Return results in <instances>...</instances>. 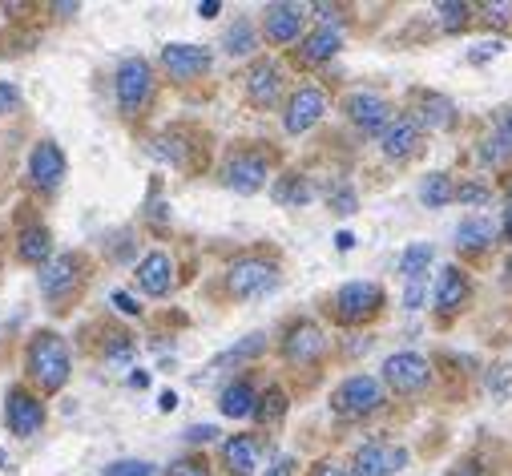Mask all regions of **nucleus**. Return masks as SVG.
Here are the masks:
<instances>
[{"instance_id": "nucleus-1", "label": "nucleus", "mask_w": 512, "mask_h": 476, "mask_svg": "<svg viewBox=\"0 0 512 476\" xmlns=\"http://www.w3.org/2000/svg\"><path fill=\"white\" fill-rule=\"evenodd\" d=\"M29 376L45 388V392H61L69 380V347L57 331H41L29 343Z\"/></svg>"}, {"instance_id": "nucleus-2", "label": "nucleus", "mask_w": 512, "mask_h": 476, "mask_svg": "<svg viewBox=\"0 0 512 476\" xmlns=\"http://www.w3.org/2000/svg\"><path fill=\"white\" fill-rule=\"evenodd\" d=\"M113 89H117V105H121V113H125V117H134V113L150 101V93H154V69H150V61H146V57H125L121 69H117Z\"/></svg>"}, {"instance_id": "nucleus-3", "label": "nucleus", "mask_w": 512, "mask_h": 476, "mask_svg": "<svg viewBox=\"0 0 512 476\" xmlns=\"http://www.w3.org/2000/svg\"><path fill=\"white\" fill-rule=\"evenodd\" d=\"M383 404V384L375 376H351L335 388L331 396V408L335 416H347V420H359V416H371L375 408Z\"/></svg>"}, {"instance_id": "nucleus-4", "label": "nucleus", "mask_w": 512, "mask_h": 476, "mask_svg": "<svg viewBox=\"0 0 512 476\" xmlns=\"http://www.w3.org/2000/svg\"><path fill=\"white\" fill-rule=\"evenodd\" d=\"M226 287L234 299H254V295H267L279 287V267L267 259H238L226 271Z\"/></svg>"}, {"instance_id": "nucleus-5", "label": "nucleus", "mask_w": 512, "mask_h": 476, "mask_svg": "<svg viewBox=\"0 0 512 476\" xmlns=\"http://www.w3.org/2000/svg\"><path fill=\"white\" fill-rule=\"evenodd\" d=\"M383 380H388V388L400 392V396H416V392L428 388L432 368H428L424 355H416V351H396V355L383 360Z\"/></svg>"}, {"instance_id": "nucleus-6", "label": "nucleus", "mask_w": 512, "mask_h": 476, "mask_svg": "<svg viewBox=\"0 0 512 476\" xmlns=\"http://www.w3.org/2000/svg\"><path fill=\"white\" fill-rule=\"evenodd\" d=\"M408 468V448L388 444V440H371L355 452L351 460V476H396Z\"/></svg>"}, {"instance_id": "nucleus-7", "label": "nucleus", "mask_w": 512, "mask_h": 476, "mask_svg": "<svg viewBox=\"0 0 512 476\" xmlns=\"http://www.w3.org/2000/svg\"><path fill=\"white\" fill-rule=\"evenodd\" d=\"M5 420H9V432L13 436L33 440L45 428V404L29 388H9V396H5Z\"/></svg>"}, {"instance_id": "nucleus-8", "label": "nucleus", "mask_w": 512, "mask_h": 476, "mask_svg": "<svg viewBox=\"0 0 512 476\" xmlns=\"http://www.w3.org/2000/svg\"><path fill=\"white\" fill-rule=\"evenodd\" d=\"M383 307V291L375 283H347L335 291V315L343 323H363Z\"/></svg>"}, {"instance_id": "nucleus-9", "label": "nucleus", "mask_w": 512, "mask_h": 476, "mask_svg": "<svg viewBox=\"0 0 512 476\" xmlns=\"http://www.w3.org/2000/svg\"><path fill=\"white\" fill-rule=\"evenodd\" d=\"M267 174H271V166H267L263 154L242 150V154H234V158L226 162L222 182H226L234 194H254V190H263V186H267Z\"/></svg>"}, {"instance_id": "nucleus-10", "label": "nucleus", "mask_w": 512, "mask_h": 476, "mask_svg": "<svg viewBox=\"0 0 512 476\" xmlns=\"http://www.w3.org/2000/svg\"><path fill=\"white\" fill-rule=\"evenodd\" d=\"M343 109H347V117L363 130V134H383L388 130L396 117H392V105L383 101L379 93H351L347 101H343Z\"/></svg>"}, {"instance_id": "nucleus-11", "label": "nucleus", "mask_w": 512, "mask_h": 476, "mask_svg": "<svg viewBox=\"0 0 512 476\" xmlns=\"http://www.w3.org/2000/svg\"><path fill=\"white\" fill-rule=\"evenodd\" d=\"M323 113H327V97H323V89L303 85V89H295V93H291V101H287L283 126H287V134H307Z\"/></svg>"}, {"instance_id": "nucleus-12", "label": "nucleus", "mask_w": 512, "mask_h": 476, "mask_svg": "<svg viewBox=\"0 0 512 476\" xmlns=\"http://www.w3.org/2000/svg\"><path fill=\"white\" fill-rule=\"evenodd\" d=\"M327 351V339H323V331H319V323H311V319H303V323H295L291 331H287V339H283V355L291 364H315L319 355Z\"/></svg>"}, {"instance_id": "nucleus-13", "label": "nucleus", "mask_w": 512, "mask_h": 476, "mask_svg": "<svg viewBox=\"0 0 512 476\" xmlns=\"http://www.w3.org/2000/svg\"><path fill=\"white\" fill-rule=\"evenodd\" d=\"M81 271V259L77 255H57V259H49L45 267H41V295L45 299H53V303H61L73 287H77V275Z\"/></svg>"}, {"instance_id": "nucleus-14", "label": "nucleus", "mask_w": 512, "mask_h": 476, "mask_svg": "<svg viewBox=\"0 0 512 476\" xmlns=\"http://www.w3.org/2000/svg\"><path fill=\"white\" fill-rule=\"evenodd\" d=\"M162 65L174 81H194L210 69V53L202 45H166L162 49Z\"/></svg>"}, {"instance_id": "nucleus-15", "label": "nucleus", "mask_w": 512, "mask_h": 476, "mask_svg": "<svg viewBox=\"0 0 512 476\" xmlns=\"http://www.w3.org/2000/svg\"><path fill=\"white\" fill-rule=\"evenodd\" d=\"M279 93H283V69L275 65V61H254L250 69H246V97L254 101V105H275L279 101Z\"/></svg>"}, {"instance_id": "nucleus-16", "label": "nucleus", "mask_w": 512, "mask_h": 476, "mask_svg": "<svg viewBox=\"0 0 512 476\" xmlns=\"http://www.w3.org/2000/svg\"><path fill=\"white\" fill-rule=\"evenodd\" d=\"M420 138H424V130L412 122V117H396V122L379 134V150L388 154L392 162H404V158H412L420 150Z\"/></svg>"}, {"instance_id": "nucleus-17", "label": "nucleus", "mask_w": 512, "mask_h": 476, "mask_svg": "<svg viewBox=\"0 0 512 476\" xmlns=\"http://www.w3.org/2000/svg\"><path fill=\"white\" fill-rule=\"evenodd\" d=\"M303 29V5H267L263 13V33L271 45H291L299 41Z\"/></svg>"}, {"instance_id": "nucleus-18", "label": "nucleus", "mask_w": 512, "mask_h": 476, "mask_svg": "<svg viewBox=\"0 0 512 476\" xmlns=\"http://www.w3.org/2000/svg\"><path fill=\"white\" fill-rule=\"evenodd\" d=\"M29 174H33V182H37L41 190L61 186V178H65V154H61L53 142L33 146V154H29Z\"/></svg>"}, {"instance_id": "nucleus-19", "label": "nucleus", "mask_w": 512, "mask_h": 476, "mask_svg": "<svg viewBox=\"0 0 512 476\" xmlns=\"http://www.w3.org/2000/svg\"><path fill=\"white\" fill-rule=\"evenodd\" d=\"M138 287H142L146 295L162 299V295L174 287V263H170V255H162V251L146 255V259L138 263Z\"/></svg>"}, {"instance_id": "nucleus-20", "label": "nucleus", "mask_w": 512, "mask_h": 476, "mask_svg": "<svg viewBox=\"0 0 512 476\" xmlns=\"http://www.w3.org/2000/svg\"><path fill=\"white\" fill-rule=\"evenodd\" d=\"M222 456H226L230 476H250L254 468H259L263 444H259V436H230L226 448H222Z\"/></svg>"}, {"instance_id": "nucleus-21", "label": "nucleus", "mask_w": 512, "mask_h": 476, "mask_svg": "<svg viewBox=\"0 0 512 476\" xmlns=\"http://www.w3.org/2000/svg\"><path fill=\"white\" fill-rule=\"evenodd\" d=\"M464 299H468V275L460 267H444L436 279V311L452 315L464 307Z\"/></svg>"}, {"instance_id": "nucleus-22", "label": "nucleus", "mask_w": 512, "mask_h": 476, "mask_svg": "<svg viewBox=\"0 0 512 476\" xmlns=\"http://www.w3.org/2000/svg\"><path fill=\"white\" fill-rule=\"evenodd\" d=\"M416 101H420V109H416V117H412V122L424 130H448L452 126V101L448 97H440V93H416Z\"/></svg>"}, {"instance_id": "nucleus-23", "label": "nucleus", "mask_w": 512, "mask_h": 476, "mask_svg": "<svg viewBox=\"0 0 512 476\" xmlns=\"http://www.w3.org/2000/svg\"><path fill=\"white\" fill-rule=\"evenodd\" d=\"M218 408H222V416H230V420L254 416V408H259V392H254L250 380H234V384L218 396Z\"/></svg>"}, {"instance_id": "nucleus-24", "label": "nucleus", "mask_w": 512, "mask_h": 476, "mask_svg": "<svg viewBox=\"0 0 512 476\" xmlns=\"http://www.w3.org/2000/svg\"><path fill=\"white\" fill-rule=\"evenodd\" d=\"M492 238H496V222L484 214H472L456 226V247H464V251H484V247H492Z\"/></svg>"}, {"instance_id": "nucleus-25", "label": "nucleus", "mask_w": 512, "mask_h": 476, "mask_svg": "<svg viewBox=\"0 0 512 476\" xmlns=\"http://www.w3.org/2000/svg\"><path fill=\"white\" fill-rule=\"evenodd\" d=\"M49 255H53L49 230H45V226H25L21 238H17V259H21V263H33V267H45Z\"/></svg>"}, {"instance_id": "nucleus-26", "label": "nucleus", "mask_w": 512, "mask_h": 476, "mask_svg": "<svg viewBox=\"0 0 512 476\" xmlns=\"http://www.w3.org/2000/svg\"><path fill=\"white\" fill-rule=\"evenodd\" d=\"M343 49V37H339V29H331V25H323V29H315L307 41H303V49H299V57L307 61V65H319V61H331L335 53Z\"/></svg>"}, {"instance_id": "nucleus-27", "label": "nucleus", "mask_w": 512, "mask_h": 476, "mask_svg": "<svg viewBox=\"0 0 512 476\" xmlns=\"http://www.w3.org/2000/svg\"><path fill=\"white\" fill-rule=\"evenodd\" d=\"M432 259H436L432 243H412V247L400 255V275H404V279H424L428 267H432Z\"/></svg>"}, {"instance_id": "nucleus-28", "label": "nucleus", "mask_w": 512, "mask_h": 476, "mask_svg": "<svg viewBox=\"0 0 512 476\" xmlns=\"http://www.w3.org/2000/svg\"><path fill=\"white\" fill-rule=\"evenodd\" d=\"M420 198H424V206L440 210V206L456 202V186H452V178H448V174H428V178H424V186H420Z\"/></svg>"}, {"instance_id": "nucleus-29", "label": "nucleus", "mask_w": 512, "mask_h": 476, "mask_svg": "<svg viewBox=\"0 0 512 476\" xmlns=\"http://www.w3.org/2000/svg\"><path fill=\"white\" fill-rule=\"evenodd\" d=\"M254 416H259L263 424H279L287 416V392L283 388H267L259 396V408H254Z\"/></svg>"}, {"instance_id": "nucleus-30", "label": "nucleus", "mask_w": 512, "mask_h": 476, "mask_svg": "<svg viewBox=\"0 0 512 476\" xmlns=\"http://www.w3.org/2000/svg\"><path fill=\"white\" fill-rule=\"evenodd\" d=\"M222 45H226V53H230V57L250 53V49H254V29H250V21H234V25L226 29Z\"/></svg>"}, {"instance_id": "nucleus-31", "label": "nucleus", "mask_w": 512, "mask_h": 476, "mask_svg": "<svg viewBox=\"0 0 512 476\" xmlns=\"http://www.w3.org/2000/svg\"><path fill=\"white\" fill-rule=\"evenodd\" d=\"M275 198H279L283 206H303V202H311V186H307V178L291 174V178H283V182L275 186Z\"/></svg>"}, {"instance_id": "nucleus-32", "label": "nucleus", "mask_w": 512, "mask_h": 476, "mask_svg": "<svg viewBox=\"0 0 512 476\" xmlns=\"http://www.w3.org/2000/svg\"><path fill=\"white\" fill-rule=\"evenodd\" d=\"M436 13H440V25L448 29V33H456V29H464L468 25V5H460V0H444V5H436Z\"/></svg>"}, {"instance_id": "nucleus-33", "label": "nucleus", "mask_w": 512, "mask_h": 476, "mask_svg": "<svg viewBox=\"0 0 512 476\" xmlns=\"http://www.w3.org/2000/svg\"><path fill=\"white\" fill-rule=\"evenodd\" d=\"M150 472H154L150 460H113V464H105L101 476H150Z\"/></svg>"}, {"instance_id": "nucleus-34", "label": "nucleus", "mask_w": 512, "mask_h": 476, "mask_svg": "<svg viewBox=\"0 0 512 476\" xmlns=\"http://www.w3.org/2000/svg\"><path fill=\"white\" fill-rule=\"evenodd\" d=\"M259 351H263V335H250L246 343H238L226 355H218V364H238V360H250V355H259Z\"/></svg>"}, {"instance_id": "nucleus-35", "label": "nucleus", "mask_w": 512, "mask_h": 476, "mask_svg": "<svg viewBox=\"0 0 512 476\" xmlns=\"http://www.w3.org/2000/svg\"><path fill=\"white\" fill-rule=\"evenodd\" d=\"M492 198V190L484 186V182H464V186H456V202H464V206H484Z\"/></svg>"}, {"instance_id": "nucleus-36", "label": "nucleus", "mask_w": 512, "mask_h": 476, "mask_svg": "<svg viewBox=\"0 0 512 476\" xmlns=\"http://www.w3.org/2000/svg\"><path fill=\"white\" fill-rule=\"evenodd\" d=\"M480 13H484L488 25H512V5L508 0H488V5H480Z\"/></svg>"}, {"instance_id": "nucleus-37", "label": "nucleus", "mask_w": 512, "mask_h": 476, "mask_svg": "<svg viewBox=\"0 0 512 476\" xmlns=\"http://www.w3.org/2000/svg\"><path fill=\"white\" fill-rule=\"evenodd\" d=\"M327 202H331V210H335V214H355V206H359V198H355V190H351V186H335Z\"/></svg>"}, {"instance_id": "nucleus-38", "label": "nucleus", "mask_w": 512, "mask_h": 476, "mask_svg": "<svg viewBox=\"0 0 512 476\" xmlns=\"http://www.w3.org/2000/svg\"><path fill=\"white\" fill-rule=\"evenodd\" d=\"M500 53H504V41H480V45H472L468 61H472V65H484V61H492V57H500Z\"/></svg>"}, {"instance_id": "nucleus-39", "label": "nucleus", "mask_w": 512, "mask_h": 476, "mask_svg": "<svg viewBox=\"0 0 512 476\" xmlns=\"http://www.w3.org/2000/svg\"><path fill=\"white\" fill-rule=\"evenodd\" d=\"M424 295H428V275H424V279H408V291H404V307H408V311H420Z\"/></svg>"}, {"instance_id": "nucleus-40", "label": "nucleus", "mask_w": 512, "mask_h": 476, "mask_svg": "<svg viewBox=\"0 0 512 476\" xmlns=\"http://www.w3.org/2000/svg\"><path fill=\"white\" fill-rule=\"evenodd\" d=\"M166 476H210V468H206V460H174L166 468Z\"/></svg>"}, {"instance_id": "nucleus-41", "label": "nucleus", "mask_w": 512, "mask_h": 476, "mask_svg": "<svg viewBox=\"0 0 512 476\" xmlns=\"http://www.w3.org/2000/svg\"><path fill=\"white\" fill-rule=\"evenodd\" d=\"M496 142L512 154V109H500L496 113Z\"/></svg>"}, {"instance_id": "nucleus-42", "label": "nucleus", "mask_w": 512, "mask_h": 476, "mask_svg": "<svg viewBox=\"0 0 512 476\" xmlns=\"http://www.w3.org/2000/svg\"><path fill=\"white\" fill-rule=\"evenodd\" d=\"M17 101H21V89H17L13 81H0V117H5Z\"/></svg>"}, {"instance_id": "nucleus-43", "label": "nucleus", "mask_w": 512, "mask_h": 476, "mask_svg": "<svg viewBox=\"0 0 512 476\" xmlns=\"http://www.w3.org/2000/svg\"><path fill=\"white\" fill-rule=\"evenodd\" d=\"M218 436V428L214 424H202V428H186V440L190 444H206V440H214Z\"/></svg>"}, {"instance_id": "nucleus-44", "label": "nucleus", "mask_w": 512, "mask_h": 476, "mask_svg": "<svg viewBox=\"0 0 512 476\" xmlns=\"http://www.w3.org/2000/svg\"><path fill=\"white\" fill-rule=\"evenodd\" d=\"M113 303H117V311H125V315H138L142 307L134 303V295H125V291H113Z\"/></svg>"}, {"instance_id": "nucleus-45", "label": "nucleus", "mask_w": 512, "mask_h": 476, "mask_svg": "<svg viewBox=\"0 0 512 476\" xmlns=\"http://www.w3.org/2000/svg\"><path fill=\"white\" fill-rule=\"evenodd\" d=\"M504 154H508V150H504L496 138H488V142H484V150H480V158H484V162H500Z\"/></svg>"}, {"instance_id": "nucleus-46", "label": "nucleus", "mask_w": 512, "mask_h": 476, "mask_svg": "<svg viewBox=\"0 0 512 476\" xmlns=\"http://www.w3.org/2000/svg\"><path fill=\"white\" fill-rule=\"evenodd\" d=\"M267 476H295V460H291V456H279Z\"/></svg>"}, {"instance_id": "nucleus-47", "label": "nucleus", "mask_w": 512, "mask_h": 476, "mask_svg": "<svg viewBox=\"0 0 512 476\" xmlns=\"http://www.w3.org/2000/svg\"><path fill=\"white\" fill-rule=\"evenodd\" d=\"M311 476H351V468H339V464L323 460V464H315V472H311Z\"/></svg>"}, {"instance_id": "nucleus-48", "label": "nucleus", "mask_w": 512, "mask_h": 476, "mask_svg": "<svg viewBox=\"0 0 512 476\" xmlns=\"http://www.w3.org/2000/svg\"><path fill=\"white\" fill-rule=\"evenodd\" d=\"M488 384H492L496 396H504V392H508V372H504V368H492V380H488Z\"/></svg>"}, {"instance_id": "nucleus-49", "label": "nucleus", "mask_w": 512, "mask_h": 476, "mask_svg": "<svg viewBox=\"0 0 512 476\" xmlns=\"http://www.w3.org/2000/svg\"><path fill=\"white\" fill-rule=\"evenodd\" d=\"M335 247H339V251H351V247H355V234H351V230H339V234H335Z\"/></svg>"}, {"instance_id": "nucleus-50", "label": "nucleus", "mask_w": 512, "mask_h": 476, "mask_svg": "<svg viewBox=\"0 0 512 476\" xmlns=\"http://www.w3.org/2000/svg\"><path fill=\"white\" fill-rule=\"evenodd\" d=\"M218 0H202V5H198V17H218Z\"/></svg>"}, {"instance_id": "nucleus-51", "label": "nucleus", "mask_w": 512, "mask_h": 476, "mask_svg": "<svg viewBox=\"0 0 512 476\" xmlns=\"http://www.w3.org/2000/svg\"><path fill=\"white\" fill-rule=\"evenodd\" d=\"M448 476H484V472H480V464H460V468H452Z\"/></svg>"}, {"instance_id": "nucleus-52", "label": "nucleus", "mask_w": 512, "mask_h": 476, "mask_svg": "<svg viewBox=\"0 0 512 476\" xmlns=\"http://www.w3.org/2000/svg\"><path fill=\"white\" fill-rule=\"evenodd\" d=\"M158 408H162V412H174V408H178V396H174V392H162Z\"/></svg>"}, {"instance_id": "nucleus-53", "label": "nucleus", "mask_w": 512, "mask_h": 476, "mask_svg": "<svg viewBox=\"0 0 512 476\" xmlns=\"http://www.w3.org/2000/svg\"><path fill=\"white\" fill-rule=\"evenodd\" d=\"M315 13H319L323 21H339V9H331V5H315Z\"/></svg>"}, {"instance_id": "nucleus-54", "label": "nucleus", "mask_w": 512, "mask_h": 476, "mask_svg": "<svg viewBox=\"0 0 512 476\" xmlns=\"http://www.w3.org/2000/svg\"><path fill=\"white\" fill-rule=\"evenodd\" d=\"M130 384H134V388H150V372H134Z\"/></svg>"}, {"instance_id": "nucleus-55", "label": "nucleus", "mask_w": 512, "mask_h": 476, "mask_svg": "<svg viewBox=\"0 0 512 476\" xmlns=\"http://www.w3.org/2000/svg\"><path fill=\"white\" fill-rule=\"evenodd\" d=\"M504 234H508V238H512V206H508V210H504Z\"/></svg>"}]
</instances>
